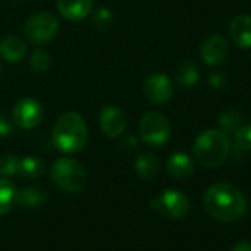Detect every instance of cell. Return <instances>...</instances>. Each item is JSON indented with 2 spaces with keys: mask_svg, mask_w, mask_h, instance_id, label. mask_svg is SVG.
Masks as SVG:
<instances>
[{
  "mask_svg": "<svg viewBox=\"0 0 251 251\" xmlns=\"http://www.w3.org/2000/svg\"><path fill=\"white\" fill-rule=\"evenodd\" d=\"M229 55V45L222 34L208 36L200 46L201 59L211 67L220 65L226 61Z\"/></svg>",
  "mask_w": 251,
  "mask_h": 251,
  "instance_id": "cell-11",
  "label": "cell"
},
{
  "mask_svg": "<svg viewBox=\"0 0 251 251\" xmlns=\"http://www.w3.org/2000/svg\"><path fill=\"white\" fill-rule=\"evenodd\" d=\"M56 8L67 21L80 23L92 12L93 0H56Z\"/></svg>",
  "mask_w": 251,
  "mask_h": 251,
  "instance_id": "cell-12",
  "label": "cell"
},
{
  "mask_svg": "<svg viewBox=\"0 0 251 251\" xmlns=\"http://www.w3.org/2000/svg\"><path fill=\"white\" fill-rule=\"evenodd\" d=\"M205 211L216 220L235 222L242 217L247 208L244 195L230 183H216L210 186L202 200Z\"/></svg>",
  "mask_w": 251,
  "mask_h": 251,
  "instance_id": "cell-1",
  "label": "cell"
},
{
  "mask_svg": "<svg viewBox=\"0 0 251 251\" xmlns=\"http://www.w3.org/2000/svg\"><path fill=\"white\" fill-rule=\"evenodd\" d=\"M144 95L154 105L167 103L173 96L172 80L161 73L151 74L144 83Z\"/></svg>",
  "mask_w": 251,
  "mask_h": 251,
  "instance_id": "cell-9",
  "label": "cell"
},
{
  "mask_svg": "<svg viewBox=\"0 0 251 251\" xmlns=\"http://www.w3.org/2000/svg\"><path fill=\"white\" fill-rule=\"evenodd\" d=\"M166 170L172 177L183 180L194 175L195 164H194V160L186 152H175L167 158Z\"/></svg>",
  "mask_w": 251,
  "mask_h": 251,
  "instance_id": "cell-14",
  "label": "cell"
},
{
  "mask_svg": "<svg viewBox=\"0 0 251 251\" xmlns=\"http://www.w3.org/2000/svg\"><path fill=\"white\" fill-rule=\"evenodd\" d=\"M135 170L141 179H154L160 172V160L151 152H142L135 161Z\"/></svg>",
  "mask_w": 251,
  "mask_h": 251,
  "instance_id": "cell-18",
  "label": "cell"
},
{
  "mask_svg": "<svg viewBox=\"0 0 251 251\" xmlns=\"http://www.w3.org/2000/svg\"><path fill=\"white\" fill-rule=\"evenodd\" d=\"M12 2H18V0H12Z\"/></svg>",
  "mask_w": 251,
  "mask_h": 251,
  "instance_id": "cell-31",
  "label": "cell"
},
{
  "mask_svg": "<svg viewBox=\"0 0 251 251\" xmlns=\"http://www.w3.org/2000/svg\"><path fill=\"white\" fill-rule=\"evenodd\" d=\"M30 67L36 73H45L50 67V56L43 49H36L30 58Z\"/></svg>",
  "mask_w": 251,
  "mask_h": 251,
  "instance_id": "cell-22",
  "label": "cell"
},
{
  "mask_svg": "<svg viewBox=\"0 0 251 251\" xmlns=\"http://www.w3.org/2000/svg\"><path fill=\"white\" fill-rule=\"evenodd\" d=\"M48 192L40 186H28L17 194V204L23 208H39L48 201Z\"/></svg>",
  "mask_w": 251,
  "mask_h": 251,
  "instance_id": "cell-16",
  "label": "cell"
},
{
  "mask_svg": "<svg viewBox=\"0 0 251 251\" xmlns=\"http://www.w3.org/2000/svg\"><path fill=\"white\" fill-rule=\"evenodd\" d=\"M241 121H242V117H241L239 111H236V109H227L217 120L219 130H222L226 135L235 133L241 127Z\"/></svg>",
  "mask_w": 251,
  "mask_h": 251,
  "instance_id": "cell-21",
  "label": "cell"
},
{
  "mask_svg": "<svg viewBox=\"0 0 251 251\" xmlns=\"http://www.w3.org/2000/svg\"><path fill=\"white\" fill-rule=\"evenodd\" d=\"M99 127L108 138H120L126 130V115L121 108L106 105L99 112Z\"/></svg>",
  "mask_w": 251,
  "mask_h": 251,
  "instance_id": "cell-10",
  "label": "cell"
},
{
  "mask_svg": "<svg viewBox=\"0 0 251 251\" xmlns=\"http://www.w3.org/2000/svg\"><path fill=\"white\" fill-rule=\"evenodd\" d=\"M229 37L239 49H251V17L238 15L229 24Z\"/></svg>",
  "mask_w": 251,
  "mask_h": 251,
  "instance_id": "cell-13",
  "label": "cell"
},
{
  "mask_svg": "<svg viewBox=\"0 0 251 251\" xmlns=\"http://www.w3.org/2000/svg\"><path fill=\"white\" fill-rule=\"evenodd\" d=\"M0 75H2V64H0Z\"/></svg>",
  "mask_w": 251,
  "mask_h": 251,
  "instance_id": "cell-30",
  "label": "cell"
},
{
  "mask_svg": "<svg viewBox=\"0 0 251 251\" xmlns=\"http://www.w3.org/2000/svg\"><path fill=\"white\" fill-rule=\"evenodd\" d=\"M141 139L150 147H164L172 136V124L169 118L157 111L147 112L139 123Z\"/></svg>",
  "mask_w": 251,
  "mask_h": 251,
  "instance_id": "cell-5",
  "label": "cell"
},
{
  "mask_svg": "<svg viewBox=\"0 0 251 251\" xmlns=\"http://www.w3.org/2000/svg\"><path fill=\"white\" fill-rule=\"evenodd\" d=\"M46 167L45 163L37 157H24L18 160V173L23 179L34 180L43 176Z\"/></svg>",
  "mask_w": 251,
  "mask_h": 251,
  "instance_id": "cell-19",
  "label": "cell"
},
{
  "mask_svg": "<svg viewBox=\"0 0 251 251\" xmlns=\"http://www.w3.org/2000/svg\"><path fill=\"white\" fill-rule=\"evenodd\" d=\"M200 80V68L192 61H182L175 70V81L179 87H194Z\"/></svg>",
  "mask_w": 251,
  "mask_h": 251,
  "instance_id": "cell-17",
  "label": "cell"
},
{
  "mask_svg": "<svg viewBox=\"0 0 251 251\" xmlns=\"http://www.w3.org/2000/svg\"><path fill=\"white\" fill-rule=\"evenodd\" d=\"M27 55V45L18 36H8L0 42V56L9 64H18Z\"/></svg>",
  "mask_w": 251,
  "mask_h": 251,
  "instance_id": "cell-15",
  "label": "cell"
},
{
  "mask_svg": "<svg viewBox=\"0 0 251 251\" xmlns=\"http://www.w3.org/2000/svg\"><path fill=\"white\" fill-rule=\"evenodd\" d=\"M208 83L213 89H217V90H222L226 87L227 84V75L223 73V71H213L210 75H208Z\"/></svg>",
  "mask_w": 251,
  "mask_h": 251,
  "instance_id": "cell-27",
  "label": "cell"
},
{
  "mask_svg": "<svg viewBox=\"0 0 251 251\" xmlns=\"http://www.w3.org/2000/svg\"><path fill=\"white\" fill-rule=\"evenodd\" d=\"M127 145L129 148L126 150V151H130V150H135L136 148V145H138V141L135 139V138H127L126 141H123V144H121V147H126Z\"/></svg>",
  "mask_w": 251,
  "mask_h": 251,
  "instance_id": "cell-29",
  "label": "cell"
},
{
  "mask_svg": "<svg viewBox=\"0 0 251 251\" xmlns=\"http://www.w3.org/2000/svg\"><path fill=\"white\" fill-rule=\"evenodd\" d=\"M17 188L9 179L0 177V216L8 214L14 208L17 204Z\"/></svg>",
  "mask_w": 251,
  "mask_h": 251,
  "instance_id": "cell-20",
  "label": "cell"
},
{
  "mask_svg": "<svg viewBox=\"0 0 251 251\" xmlns=\"http://www.w3.org/2000/svg\"><path fill=\"white\" fill-rule=\"evenodd\" d=\"M59 31V20L52 12H39L28 18L24 25V34L34 45L52 42Z\"/></svg>",
  "mask_w": 251,
  "mask_h": 251,
  "instance_id": "cell-6",
  "label": "cell"
},
{
  "mask_svg": "<svg viewBox=\"0 0 251 251\" xmlns=\"http://www.w3.org/2000/svg\"><path fill=\"white\" fill-rule=\"evenodd\" d=\"M52 182L65 192L75 194L86 186L87 175L84 167L74 158H58L50 167Z\"/></svg>",
  "mask_w": 251,
  "mask_h": 251,
  "instance_id": "cell-4",
  "label": "cell"
},
{
  "mask_svg": "<svg viewBox=\"0 0 251 251\" xmlns=\"http://www.w3.org/2000/svg\"><path fill=\"white\" fill-rule=\"evenodd\" d=\"M229 151V138L219 129L204 130L194 142V155L197 161L208 169L220 167L226 161Z\"/></svg>",
  "mask_w": 251,
  "mask_h": 251,
  "instance_id": "cell-3",
  "label": "cell"
},
{
  "mask_svg": "<svg viewBox=\"0 0 251 251\" xmlns=\"http://www.w3.org/2000/svg\"><path fill=\"white\" fill-rule=\"evenodd\" d=\"M114 17L112 12L108 8H99L96 9V12L93 14V24L100 28V30H106L112 25Z\"/></svg>",
  "mask_w": 251,
  "mask_h": 251,
  "instance_id": "cell-24",
  "label": "cell"
},
{
  "mask_svg": "<svg viewBox=\"0 0 251 251\" xmlns=\"http://www.w3.org/2000/svg\"><path fill=\"white\" fill-rule=\"evenodd\" d=\"M52 142L62 154L80 152L87 142V124L77 112H65L58 117L52 129Z\"/></svg>",
  "mask_w": 251,
  "mask_h": 251,
  "instance_id": "cell-2",
  "label": "cell"
},
{
  "mask_svg": "<svg viewBox=\"0 0 251 251\" xmlns=\"http://www.w3.org/2000/svg\"><path fill=\"white\" fill-rule=\"evenodd\" d=\"M235 144L245 151H251V124L242 126L235 132Z\"/></svg>",
  "mask_w": 251,
  "mask_h": 251,
  "instance_id": "cell-25",
  "label": "cell"
},
{
  "mask_svg": "<svg viewBox=\"0 0 251 251\" xmlns=\"http://www.w3.org/2000/svg\"><path fill=\"white\" fill-rule=\"evenodd\" d=\"M18 173V158L6 154L0 157V176L2 177H12Z\"/></svg>",
  "mask_w": 251,
  "mask_h": 251,
  "instance_id": "cell-23",
  "label": "cell"
},
{
  "mask_svg": "<svg viewBox=\"0 0 251 251\" xmlns=\"http://www.w3.org/2000/svg\"><path fill=\"white\" fill-rule=\"evenodd\" d=\"M43 115L45 111L39 100L33 98H23L14 106L12 120L23 129H34L42 123Z\"/></svg>",
  "mask_w": 251,
  "mask_h": 251,
  "instance_id": "cell-8",
  "label": "cell"
},
{
  "mask_svg": "<svg viewBox=\"0 0 251 251\" xmlns=\"http://www.w3.org/2000/svg\"><path fill=\"white\" fill-rule=\"evenodd\" d=\"M230 251H251V241H238Z\"/></svg>",
  "mask_w": 251,
  "mask_h": 251,
  "instance_id": "cell-28",
  "label": "cell"
},
{
  "mask_svg": "<svg viewBox=\"0 0 251 251\" xmlns=\"http://www.w3.org/2000/svg\"><path fill=\"white\" fill-rule=\"evenodd\" d=\"M15 121L9 117H6L5 114H0V136L2 138H8L15 135L17 127H15Z\"/></svg>",
  "mask_w": 251,
  "mask_h": 251,
  "instance_id": "cell-26",
  "label": "cell"
},
{
  "mask_svg": "<svg viewBox=\"0 0 251 251\" xmlns=\"http://www.w3.org/2000/svg\"><path fill=\"white\" fill-rule=\"evenodd\" d=\"M151 208L169 219H182L191 210L188 197L177 189H167L157 198L151 200Z\"/></svg>",
  "mask_w": 251,
  "mask_h": 251,
  "instance_id": "cell-7",
  "label": "cell"
}]
</instances>
